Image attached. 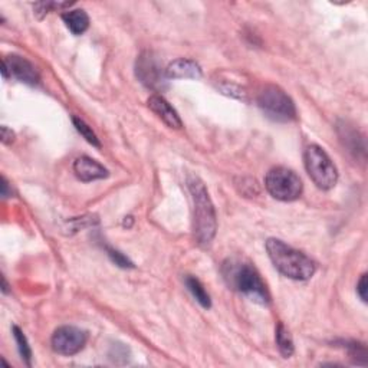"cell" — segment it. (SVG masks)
Returning a JSON list of instances; mask_svg holds the SVG:
<instances>
[{
  "label": "cell",
  "instance_id": "22",
  "mask_svg": "<svg viewBox=\"0 0 368 368\" xmlns=\"http://www.w3.org/2000/svg\"><path fill=\"white\" fill-rule=\"evenodd\" d=\"M2 289H4L5 293H8V283H6V279H5V278H4V288H2Z\"/></svg>",
  "mask_w": 368,
  "mask_h": 368
},
{
  "label": "cell",
  "instance_id": "5",
  "mask_svg": "<svg viewBox=\"0 0 368 368\" xmlns=\"http://www.w3.org/2000/svg\"><path fill=\"white\" fill-rule=\"evenodd\" d=\"M259 108L274 121L289 122L296 118V108L291 97L278 85H265L256 98Z\"/></svg>",
  "mask_w": 368,
  "mask_h": 368
},
{
  "label": "cell",
  "instance_id": "21",
  "mask_svg": "<svg viewBox=\"0 0 368 368\" xmlns=\"http://www.w3.org/2000/svg\"><path fill=\"white\" fill-rule=\"evenodd\" d=\"M2 141L4 144H12L15 141V133L8 127H2Z\"/></svg>",
  "mask_w": 368,
  "mask_h": 368
},
{
  "label": "cell",
  "instance_id": "9",
  "mask_svg": "<svg viewBox=\"0 0 368 368\" xmlns=\"http://www.w3.org/2000/svg\"><path fill=\"white\" fill-rule=\"evenodd\" d=\"M4 67L18 78L19 81L28 84V85H38L39 84V74L36 68L29 63L28 59L19 56V55H11L4 59Z\"/></svg>",
  "mask_w": 368,
  "mask_h": 368
},
{
  "label": "cell",
  "instance_id": "19",
  "mask_svg": "<svg viewBox=\"0 0 368 368\" xmlns=\"http://www.w3.org/2000/svg\"><path fill=\"white\" fill-rule=\"evenodd\" d=\"M107 252H108V256L111 258V261H112L115 265H118L119 268H134V264H133L129 258H126L124 255L119 254L118 251H114V249H111V248H107Z\"/></svg>",
  "mask_w": 368,
  "mask_h": 368
},
{
  "label": "cell",
  "instance_id": "10",
  "mask_svg": "<svg viewBox=\"0 0 368 368\" xmlns=\"http://www.w3.org/2000/svg\"><path fill=\"white\" fill-rule=\"evenodd\" d=\"M147 104H148V108L170 129L178 130L183 127V122H181L177 111L161 95L150 97Z\"/></svg>",
  "mask_w": 368,
  "mask_h": 368
},
{
  "label": "cell",
  "instance_id": "15",
  "mask_svg": "<svg viewBox=\"0 0 368 368\" xmlns=\"http://www.w3.org/2000/svg\"><path fill=\"white\" fill-rule=\"evenodd\" d=\"M184 282H186L188 289L195 296V299L203 306V308H210V306H212L210 295L207 293V291L205 289L202 282L199 279H196L195 276H188L186 279H184Z\"/></svg>",
  "mask_w": 368,
  "mask_h": 368
},
{
  "label": "cell",
  "instance_id": "13",
  "mask_svg": "<svg viewBox=\"0 0 368 368\" xmlns=\"http://www.w3.org/2000/svg\"><path fill=\"white\" fill-rule=\"evenodd\" d=\"M63 19H64L67 28L74 35H82L90 28V18H88L87 12L82 9L68 11L67 13L63 15Z\"/></svg>",
  "mask_w": 368,
  "mask_h": 368
},
{
  "label": "cell",
  "instance_id": "16",
  "mask_svg": "<svg viewBox=\"0 0 368 368\" xmlns=\"http://www.w3.org/2000/svg\"><path fill=\"white\" fill-rule=\"evenodd\" d=\"M276 344H278V348H279L281 354L285 358H289L293 354L292 337H291L289 331L282 324H279L278 328H276Z\"/></svg>",
  "mask_w": 368,
  "mask_h": 368
},
{
  "label": "cell",
  "instance_id": "1",
  "mask_svg": "<svg viewBox=\"0 0 368 368\" xmlns=\"http://www.w3.org/2000/svg\"><path fill=\"white\" fill-rule=\"evenodd\" d=\"M222 274L232 289L261 305H268L271 302V295L265 282L251 264L240 259H229L223 264Z\"/></svg>",
  "mask_w": 368,
  "mask_h": 368
},
{
  "label": "cell",
  "instance_id": "18",
  "mask_svg": "<svg viewBox=\"0 0 368 368\" xmlns=\"http://www.w3.org/2000/svg\"><path fill=\"white\" fill-rule=\"evenodd\" d=\"M13 335H15V340L18 342V350H19V354L22 357V359H25V362L28 365H31V359H32V351H31V347L28 344V340L25 337V334L22 332V330L19 327H13Z\"/></svg>",
  "mask_w": 368,
  "mask_h": 368
},
{
  "label": "cell",
  "instance_id": "8",
  "mask_svg": "<svg viewBox=\"0 0 368 368\" xmlns=\"http://www.w3.org/2000/svg\"><path fill=\"white\" fill-rule=\"evenodd\" d=\"M161 65L157 58L151 52H143L136 64V74L137 78L151 90H160L164 81L166 72L161 71Z\"/></svg>",
  "mask_w": 368,
  "mask_h": 368
},
{
  "label": "cell",
  "instance_id": "7",
  "mask_svg": "<svg viewBox=\"0 0 368 368\" xmlns=\"http://www.w3.org/2000/svg\"><path fill=\"white\" fill-rule=\"evenodd\" d=\"M88 335L84 330L65 325L58 328L52 335V348L60 355H75L87 344Z\"/></svg>",
  "mask_w": 368,
  "mask_h": 368
},
{
  "label": "cell",
  "instance_id": "12",
  "mask_svg": "<svg viewBox=\"0 0 368 368\" xmlns=\"http://www.w3.org/2000/svg\"><path fill=\"white\" fill-rule=\"evenodd\" d=\"M166 77L178 80V78H190V80H200L203 77L202 68L192 59H175L166 68Z\"/></svg>",
  "mask_w": 368,
  "mask_h": 368
},
{
  "label": "cell",
  "instance_id": "4",
  "mask_svg": "<svg viewBox=\"0 0 368 368\" xmlns=\"http://www.w3.org/2000/svg\"><path fill=\"white\" fill-rule=\"evenodd\" d=\"M305 168L321 190L332 189L338 181V171L330 156L320 146H310L303 153Z\"/></svg>",
  "mask_w": 368,
  "mask_h": 368
},
{
  "label": "cell",
  "instance_id": "6",
  "mask_svg": "<svg viewBox=\"0 0 368 368\" xmlns=\"http://www.w3.org/2000/svg\"><path fill=\"white\" fill-rule=\"evenodd\" d=\"M265 188L268 193L281 202H293L302 195V181L299 175L286 168L275 167L269 170L265 178Z\"/></svg>",
  "mask_w": 368,
  "mask_h": 368
},
{
  "label": "cell",
  "instance_id": "17",
  "mask_svg": "<svg viewBox=\"0 0 368 368\" xmlns=\"http://www.w3.org/2000/svg\"><path fill=\"white\" fill-rule=\"evenodd\" d=\"M72 122H74V126H75L77 131H78L90 144H92L94 147H98V148L101 147V143H99L97 134L92 131V129L87 124V122H85L84 119L74 117V118H72Z\"/></svg>",
  "mask_w": 368,
  "mask_h": 368
},
{
  "label": "cell",
  "instance_id": "2",
  "mask_svg": "<svg viewBox=\"0 0 368 368\" xmlns=\"http://www.w3.org/2000/svg\"><path fill=\"white\" fill-rule=\"evenodd\" d=\"M266 251L274 266L289 279L308 281L317 271V265L311 258L279 239H269L266 242Z\"/></svg>",
  "mask_w": 368,
  "mask_h": 368
},
{
  "label": "cell",
  "instance_id": "14",
  "mask_svg": "<svg viewBox=\"0 0 368 368\" xmlns=\"http://www.w3.org/2000/svg\"><path fill=\"white\" fill-rule=\"evenodd\" d=\"M216 82V87L217 90L222 91V94L224 95H229V97H233V98H237V99H242V101H247V88H244L243 84H239L233 80H227V78H219Z\"/></svg>",
  "mask_w": 368,
  "mask_h": 368
},
{
  "label": "cell",
  "instance_id": "20",
  "mask_svg": "<svg viewBox=\"0 0 368 368\" xmlns=\"http://www.w3.org/2000/svg\"><path fill=\"white\" fill-rule=\"evenodd\" d=\"M357 293L362 302H367V274H364L357 283Z\"/></svg>",
  "mask_w": 368,
  "mask_h": 368
},
{
  "label": "cell",
  "instance_id": "3",
  "mask_svg": "<svg viewBox=\"0 0 368 368\" xmlns=\"http://www.w3.org/2000/svg\"><path fill=\"white\" fill-rule=\"evenodd\" d=\"M188 183L195 203V216H193L195 237L202 247H207V244L212 243L217 229L215 206L212 203V199L209 196L205 183L199 177L192 175L189 177Z\"/></svg>",
  "mask_w": 368,
  "mask_h": 368
},
{
  "label": "cell",
  "instance_id": "11",
  "mask_svg": "<svg viewBox=\"0 0 368 368\" xmlns=\"http://www.w3.org/2000/svg\"><path fill=\"white\" fill-rule=\"evenodd\" d=\"M74 171H75V175L85 183L108 177V170L102 164H99L98 161L87 156L78 157L75 160Z\"/></svg>",
  "mask_w": 368,
  "mask_h": 368
}]
</instances>
